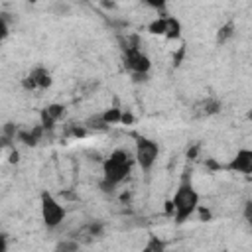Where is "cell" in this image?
<instances>
[{"mask_svg": "<svg viewBox=\"0 0 252 252\" xmlns=\"http://www.w3.org/2000/svg\"><path fill=\"white\" fill-rule=\"evenodd\" d=\"M132 169V158L128 156V152L124 150H114L102 163V173H104V179H102V189L104 191H112L120 181H124L128 177Z\"/></svg>", "mask_w": 252, "mask_h": 252, "instance_id": "6da1fadb", "label": "cell"}, {"mask_svg": "<svg viewBox=\"0 0 252 252\" xmlns=\"http://www.w3.org/2000/svg\"><path fill=\"white\" fill-rule=\"evenodd\" d=\"M171 205L175 209V222L177 224L185 222L195 213V209L199 205V195H197V191L193 189V185H191V181L187 177H183V181L179 183Z\"/></svg>", "mask_w": 252, "mask_h": 252, "instance_id": "7a4b0ae2", "label": "cell"}, {"mask_svg": "<svg viewBox=\"0 0 252 252\" xmlns=\"http://www.w3.org/2000/svg\"><path fill=\"white\" fill-rule=\"evenodd\" d=\"M122 49H124V67L132 73V77L136 81H144L148 71H150V67H152V63H150L148 55L138 49V37L132 39V45L126 41Z\"/></svg>", "mask_w": 252, "mask_h": 252, "instance_id": "3957f363", "label": "cell"}, {"mask_svg": "<svg viewBox=\"0 0 252 252\" xmlns=\"http://www.w3.org/2000/svg\"><path fill=\"white\" fill-rule=\"evenodd\" d=\"M41 219H43V224L47 228H55L63 222L65 219V209L61 207V203L47 191L41 193Z\"/></svg>", "mask_w": 252, "mask_h": 252, "instance_id": "277c9868", "label": "cell"}, {"mask_svg": "<svg viewBox=\"0 0 252 252\" xmlns=\"http://www.w3.org/2000/svg\"><path fill=\"white\" fill-rule=\"evenodd\" d=\"M158 154H159V148H158V144L154 140L138 138V142H136V161L144 171H150V167L154 165Z\"/></svg>", "mask_w": 252, "mask_h": 252, "instance_id": "5b68a950", "label": "cell"}, {"mask_svg": "<svg viewBox=\"0 0 252 252\" xmlns=\"http://www.w3.org/2000/svg\"><path fill=\"white\" fill-rule=\"evenodd\" d=\"M22 85H24V89H28V91L47 89V87L51 85V75H49L47 69H43V67H35V69L22 81Z\"/></svg>", "mask_w": 252, "mask_h": 252, "instance_id": "8992f818", "label": "cell"}, {"mask_svg": "<svg viewBox=\"0 0 252 252\" xmlns=\"http://www.w3.org/2000/svg\"><path fill=\"white\" fill-rule=\"evenodd\" d=\"M98 236H102V224H100V222H89V224L81 226V228L73 234L71 240H75L77 244H89V242H93V240L98 238Z\"/></svg>", "mask_w": 252, "mask_h": 252, "instance_id": "52a82bcc", "label": "cell"}, {"mask_svg": "<svg viewBox=\"0 0 252 252\" xmlns=\"http://www.w3.org/2000/svg\"><path fill=\"white\" fill-rule=\"evenodd\" d=\"M63 114H65V108L61 104H49V106H45L41 110V124L39 126L45 132H49V130H53L55 122H59L63 118Z\"/></svg>", "mask_w": 252, "mask_h": 252, "instance_id": "ba28073f", "label": "cell"}, {"mask_svg": "<svg viewBox=\"0 0 252 252\" xmlns=\"http://www.w3.org/2000/svg\"><path fill=\"white\" fill-rule=\"evenodd\" d=\"M226 169L238 171V173H244V175L252 173V152H250V150H240V152L232 158V161L226 165Z\"/></svg>", "mask_w": 252, "mask_h": 252, "instance_id": "9c48e42d", "label": "cell"}, {"mask_svg": "<svg viewBox=\"0 0 252 252\" xmlns=\"http://www.w3.org/2000/svg\"><path fill=\"white\" fill-rule=\"evenodd\" d=\"M219 110H220V104L217 98H205L195 106L197 116H211V114H217Z\"/></svg>", "mask_w": 252, "mask_h": 252, "instance_id": "30bf717a", "label": "cell"}, {"mask_svg": "<svg viewBox=\"0 0 252 252\" xmlns=\"http://www.w3.org/2000/svg\"><path fill=\"white\" fill-rule=\"evenodd\" d=\"M43 134H45V130H43L41 126H35V128L30 130V132H20L18 138H20L24 144H28V146H35V144L41 140Z\"/></svg>", "mask_w": 252, "mask_h": 252, "instance_id": "8fae6325", "label": "cell"}, {"mask_svg": "<svg viewBox=\"0 0 252 252\" xmlns=\"http://www.w3.org/2000/svg\"><path fill=\"white\" fill-rule=\"evenodd\" d=\"M16 138V126L14 124H6L2 128V134H0V148L2 146H10Z\"/></svg>", "mask_w": 252, "mask_h": 252, "instance_id": "7c38bea8", "label": "cell"}, {"mask_svg": "<svg viewBox=\"0 0 252 252\" xmlns=\"http://www.w3.org/2000/svg\"><path fill=\"white\" fill-rule=\"evenodd\" d=\"M232 33H234V24H232V22L220 26V30H219V33H217V43H224L226 39L232 37Z\"/></svg>", "mask_w": 252, "mask_h": 252, "instance_id": "4fadbf2b", "label": "cell"}, {"mask_svg": "<svg viewBox=\"0 0 252 252\" xmlns=\"http://www.w3.org/2000/svg\"><path fill=\"white\" fill-rule=\"evenodd\" d=\"M142 252H165V244L158 236H150V240H148V244L144 246Z\"/></svg>", "mask_w": 252, "mask_h": 252, "instance_id": "5bb4252c", "label": "cell"}, {"mask_svg": "<svg viewBox=\"0 0 252 252\" xmlns=\"http://www.w3.org/2000/svg\"><path fill=\"white\" fill-rule=\"evenodd\" d=\"M85 126H89V128H93V130H106L108 128V124L104 122V118H102V114H96V116H91L87 122H85Z\"/></svg>", "mask_w": 252, "mask_h": 252, "instance_id": "9a60e30c", "label": "cell"}, {"mask_svg": "<svg viewBox=\"0 0 252 252\" xmlns=\"http://www.w3.org/2000/svg\"><path fill=\"white\" fill-rule=\"evenodd\" d=\"M179 22L175 18H169L167 16V26H165V35L167 37H179Z\"/></svg>", "mask_w": 252, "mask_h": 252, "instance_id": "2e32d148", "label": "cell"}, {"mask_svg": "<svg viewBox=\"0 0 252 252\" xmlns=\"http://www.w3.org/2000/svg\"><path fill=\"white\" fill-rule=\"evenodd\" d=\"M165 26H167V16H161L150 24V32L152 33H165Z\"/></svg>", "mask_w": 252, "mask_h": 252, "instance_id": "e0dca14e", "label": "cell"}, {"mask_svg": "<svg viewBox=\"0 0 252 252\" xmlns=\"http://www.w3.org/2000/svg\"><path fill=\"white\" fill-rule=\"evenodd\" d=\"M102 118H104V122L110 126V124H114V122H120L122 114H120L118 108H108L106 112H102Z\"/></svg>", "mask_w": 252, "mask_h": 252, "instance_id": "ac0fdd59", "label": "cell"}, {"mask_svg": "<svg viewBox=\"0 0 252 252\" xmlns=\"http://www.w3.org/2000/svg\"><path fill=\"white\" fill-rule=\"evenodd\" d=\"M57 252H79V244H77L75 240H67V242L59 244Z\"/></svg>", "mask_w": 252, "mask_h": 252, "instance_id": "d6986e66", "label": "cell"}, {"mask_svg": "<svg viewBox=\"0 0 252 252\" xmlns=\"http://www.w3.org/2000/svg\"><path fill=\"white\" fill-rule=\"evenodd\" d=\"M6 35H8V24H6V20L0 16V43L6 39Z\"/></svg>", "mask_w": 252, "mask_h": 252, "instance_id": "ffe728a7", "label": "cell"}, {"mask_svg": "<svg viewBox=\"0 0 252 252\" xmlns=\"http://www.w3.org/2000/svg\"><path fill=\"white\" fill-rule=\"evenodd\" d=\"M8 250V242H6V238L0 234V252H6Z\"/></svg>", "mask_w": 252, "mask_h": 252, "instance_id": "44dd1931", "label": "cell"}]
</instances>
